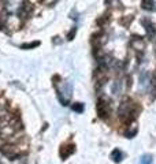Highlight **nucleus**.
I'll return each mask as SVG.
<instances>
[{"instance_id":"f257e3e1","label":"nucleus","mask_w":156,"mask_h":164,"mask_svg":"<svg viewBox=\"0 0 156 164\" xmlns=\"http://www.w3.org/2000/svg\"><path fill=\"white\" fill-rule=\"evenodd\" d=\"M134 112H136V103L130 99L123 100L119 105V109H118V115L123 122L132 121L134 118Z\"/></svg>"},{"instance_id":"f03ea898","label":"nucleus","mask_w":156,"mask_h":164,"mask_svg":"<svg viewBox=\"0 0 156 164\" xmlns=\"http://www.w3.org/2000/svg\"><path fill=\"white\" fill-rule=\"evenodd\" d=\"M97 115L100 119H108V116H110V105L103 99L97 101Z\"/></svg>"},{"instance_id":"7ed1b4c3","label":"nucleus","mask_w":156,"mask_h":164,"mask_svg":"<svg viewBox=\"0 0 156 164\" xmlns=\"http://www.w3.org/2000/svg\"><path fill=\"white\" fill-rule=\"evenodd\" d=\"M142 25L145 26V30H146V34H148V37H149V39H154L155 34H156V27L149 21H145V19L142 21Z\"/></svg>"},{"instance_id":"20e7f679","label":"nucleus","mask_w":156,"mask_h":164,"mask_svg":"<svg viewBox=\"0 0 156 164\" xmlns=\"http://www.w3.org/2000/svg\"><path fill=\"white\" fill-rule=\"evenodd\" d=\"M73 152H74V145H66V146L60 148V156H62V159H67Z\"/></svg>"},{"instance_id":"39448f33","label":"nucleus","mask_w":156,"mask_h":164,"mask_svg":"<svg viewBox=\"0 0 156 164\" xmlns=\"http://www.w3.org/2000/svg\"><path fill=\"white\" fill-rule=\"evenodd\" d=\"M111 159L114 160V162H116V163H119L120 160L123 159V153L120 152L119 149H115V150H112V153H111Z\"/></svg>"},{"instance_id":"423d86ee","label":"nucleus","mask_w":156,"mask_h":164,"mask_svg":"<svg viewBox=\"0 0 156 164\" xmlns=\"http://www.w3.org/2000/svg\"><path fill=\"white\" fill-rule=\"evenodd\" d=\"M154 6H155V3H154V0H142L141 2V7L144 8V10H154Z\"/></svg>"},{"instance_id":"0eeeda50","label":"nucleus","mask_w":156,"mask_h":164,"mask_svg":"<svg viewBox=\"0 0 156 164\" xmlns=\"http://www.w3.org/2000/svg\"><path fill=\"white\" fill-rule=\"evenodd\" d=\"M120 86H122V84H120L119 81H116L115 84L112 85V94L114 96H118V94L120 93Z\"/></svg>"},{"instance_id":"6e6552de","label":"nucleus","mask_w":156,"mask_h":164,"mask_svg":"<svg viewBox=\"0 0 156 164\" xmlns=\"http://www.w3.org/2000/svg\"><path fill=\"white\" fill-rule=\"evenodd\" d=\"M140 164H152V156L151 154H144L140 160Z\"/></svg>"},{"instance_id":"1a4fd4ad","label":"nucleus","mask_w":156,"mask_h":164,"mask_svg":"<svg viewBox=\"0 0 156 164\" xmlns=\"http://www.w3.org/2000/svg\"><path fill=\"white\" fill-rule=\"evenodd\" d=\"M71 109H73V111H75V112H82V111H84V105H82V104L81 103H75V104H73V105H71Z\"/></svg>"},{"instance_id":"9d476101","label":"nucleus","mask_w":156,"mask_h":164,"mask_svg":"<svg viewBox=\"0 0 156 164\" xmlns=\"http://www.w3.org/2000/svg\"><path fill=\"white\" fill-rule=\"evenodd\" d=\"M39 45H40L39 41H34V43H32V44H23V45H22V48H23V49H26V48H34V47H39Z\"/></svg>"},{"instance_id":"9b49d317","label":"nucleus","mask_w":156,"mask_h":164,"mask_svg":"<svg viewBox=\"0 0 156 164\" xmlns=\"http://www.w3.org/2000/svg\"><path fill=\"white\" fill-rule=\"evenodd\" d=\"M136 134H137V129H134V130H133V131H129V133H127L126 135H127V137H129V138H133Z\"/></svg>"},{"instance_id":"f8f14e48","label":"nucleus","mask_w":156,"mask_h":164,"mask_svg":"<svg viewBox=\"0 0 156 164\" xmlns=\"http://www.w3.org/2000/svg\"><path fill=\"white\" fill-rule=\"evenodd\" d=\"M74 34H75V27L73 29V31H70V34H69V40H73V37H74Z\"/></svg>"},{"instance_id":"ddd939ff","label":"nucleus","mask_w":156,"mask_h":164,"mask_svg":"<svg viewBox=\"0 0 156 164\" xmlns=\"http://www.w3.org/2000/svg\"><path fill=\"white\" fill-rule=\"evenodd\" d=\"M104 2H106V4H110V3L112 2V0H104Z\"/></svg>"}]
</instances>
